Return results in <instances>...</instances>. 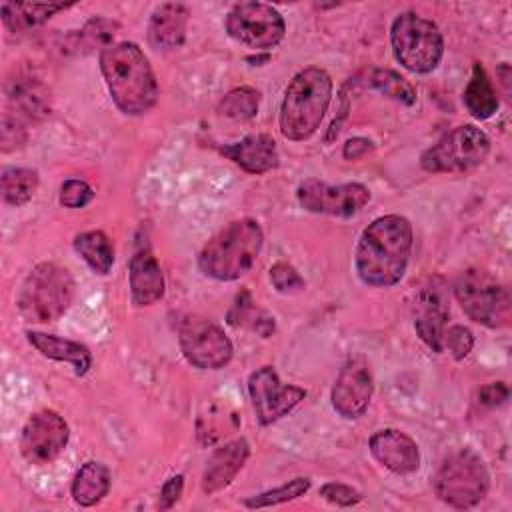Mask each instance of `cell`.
Returning <instances> with one entry per match:
<instances>
[{
	"instance_id": "1",
	"label": "cell",
	"mask_w": 512,
	"mask_h": 512,
	"mask_svg": "<svg viewBox=\"0 0 512 512\" xmlns=\"http://www.w3.org/2000/svg\"><path fill=\"white\" fill-rule=\"evenodd\" d=\"M412 224L400 214L372 220L356 246L354 266L358 278L374 288L398 284L406 272L412 252Z\"/></svg>"
},
{
	"instance_id": "2",
	"label": "cell",
	"mask_w": 512,
	"mask_h": 512,
	"mask_svg": "<svg viewBox=\"0 0 512 512\" xmlns=\"http://www.w3.org/2000/svg\"><path fill=\"white\" fill-rule=\"evenodd\" d=\"M100 70L120 112L140 116L156 104L158 82L138 44L118 42L104 48L100 54Z\"/></svg>"
},
{
	"instance_id": "3",
	"label": "cell",
	"mask_w": 512,
	"mask_h": 512,
	"mask_svg": "<svg viewBox=\"0 0 512 512\" xmlns=\"http://www.w3.org/2000/svg\"><path fill=\"white\" fill-rule=\"evenodd\" d=\"M332 100V78L320 66L300 70L284 90L280 132L288 140H306L322 124Z\"/></svg>"
},
{
	"instance_id": "4",
	"label": "cell",
	"mask_w": 512,
	"mask_h": 512,
	"mask_svg": "<svg viewBox=\"0 0 512 512\" xmlns=\"http://www.w3.org/2000/svg\"><path fill=\"white\" fill-rule=\"evenodd\" d=\"M262 244L264 234L256 220H234L204 244L198 256V266L214 280H236L254 266Z\"/></svg>"
},
{
	"instance_id": "5",
	"label": "cell",
	"mask_w": 512,
	"mask_h": 512,
	"mask_svg": "<svg viewBox=\"0 0 512 512\" xmlns=\"http://www.w3.org/2000/svg\"><path fill=\"white\" fill-rule=\"evenodd\" d=\"M74 288V278L64 266L42 262L24 278L16 304L28 322H54L70 308Z\"/></svg>"
},
{
	"instance_id": "6",
	"label": "cell",
	"mask_w": 512,
	"mask_h": 512,
	"mask_svg": "<svg viewBox=\"0 0 512 512\" xmlns=\"http://www.w3.org/2000/svg\"><path fill=\"white\" fill-rule=\"evenodd\" d=\"M390 42L396 60L414 74L432 72L444 54V40L438 26L416 12H402L394 18Z\"/></svg>"
},
{
	"instance_id": "7",
	"label": "cell",
	"mask_w": 512,
	"mask_h": 512,
	"mask_svg": "<svg viewBox=\"0 0 512 512\" xmlns=\"http://www.w3.org/2000/svg\"><path fill=\"white\" fill-rule=\"evenodd\" d=\"M490 476L482 458L472 450L450 454L434 476L436 496L454 508H472L488 492Z\"/></svg>"
},
{
	"instance_id": "8",
	"label": "cell",
	"mask_w": 512,
	"mask_h": 512,
	"mask_svg": "<svg viewBox=\"0 0 512 512\" xmlns=\"http://www.w3.org/2000/svg\"><path fill=\"white\" fill-rule=\"evenodd\" d=\"M454 296L462 310L478 324L502 328L510 322V294L504 284L480 268L464 270L454 282Z\"/></svg>"
},
{
	"instance_id": "9",
	"label": "cell",
	"mask_w": 512,
	"mask_h": 512,
	"mask_svg": "<svg viewBox=\"0 0 512 512\" xmlns=\"http://www.w3.org/2000/svg\"><path fill=\"white\" fill-rule=\"evenodd\" d=\"M490 152V138L476 126L464 124L444 134L422 152L420 164L432 174H462L480 166Z\"/></svg>"
},
{
	"instance_id": "10",
	"label": "cell",
	"mask_w": 512,
	"mask_h": 512,
	"mask_svg": "<svg viewBox=\"0 0 512 512\" xmlns=\"http://www.w3.org/2000/svg\"><path fill=\"white\" fill-rule=\"evenodd\" d=\"M226 32L242 46L262 52L280 44L286 24L282 14L270 4L240 2L226 16Z\"/></svg>"
},
{
	"instance_id": "11",
	"label": "cell",
	"mask_w": 512,
	"mask_h": 512,
	"mask_svg": "<svg viewBox=\"0 0 512 512\" xmlns=\"http://www.w3.org/2000/svg\"><path fill=\"white\" fill-rule=\"evenodd\" d=\"M178 342L184 358L200 370H218L226 366L234 352L226 332L202 316H186L180 320Z\"/></svg>"
},
{
	"instance_id": "12",
	"label": "cell",
	"mask_w": 512,
	"mask_h": 512,
	"mask_svg": "<svg viewBox=\"0 0 512 512\" xmlns=\"http://www.w3.org/2000/svg\"><path fill=\"white\" fill-rule=\"evenodd\" d=\"M248 394L256 418L264 426L288 416L306 398L304 388L294 384H282L272 366H262L250 374Z\"/></svg>"
},
{
	"instance_id": "13",
	"label": "cell",
	"mask_w": 512,
	"mask_h": 512,
	"mask_svg": "<svg viewBox=\"0 0 512 512\" xmlns=\"http://www.w3.org/2000/svg\"><path fill=\"white\" fill-rule=\"evenodd\" d=\"M296 196L300 206L308 212L350 218L368 204L370 190L358 182L332 186L310 178L298 186Z\"/></svg>"
},
{
	"instance_id": "14",
	"label": "cell",
	"mask_w": 512,
	"mask_h": 512,
	"mask_svg": "<svg viewBox=\"0 0 512 512\" xmlns=\"http://www.w3.org/2000/svg\"><path fill=\"white\" fill-rule=\"evenodd\" d=\"M410 310L414 330L420 336V340L432 352L440 354L444 350V332L450 316L444 282L440 278H430L428 282H424L414 292Z\"/></svg>"
},
{
	"instance_id": "15",
	"label": "cell",
	"mask_w": 512,
	"mask_h": 512,
	"mask_svg": "<svg viewBox=\"0 0 512 512\" xmlns=\"http://www.w3.org/2000/svg\"><path fill=\"white\" fill-rule=\"evenodd\" d=\"M68 438L70 428L66 420L54 410H40L22 428L20 452L30 464H48L66 448Z\"/></svg>"
},
{
	"instance_id": "16",
	"label": "cell",
	"mask_w": 512,
	"mask_h": 512,
	"mask_svg": "<svg viewBox=\"0 0 512 512\" xmlns=\"http://www.w3.org/2000/svg\"><path fill=\"white\" fill-rule=\"evenodd\" d=\"M372 392H374V380H372L370 366L366 364L364 358H350L342 366L332 386L330 398H332L334 410L342 418L354 420L366 412Z\"/></svg>"
},
{
	"instance_id": "17",
	"label": "cell",
	"mask_w": 512,
	"mask_h": 512,
	"mask_svg": "<svg viewBox=\"0 0 512 512\" xmlns=\"http://www.w3.org/2000/svg\"><path fill=\"white\" fill-rule=\"evenodd\" d=\"M368 446L372 456L394 474H410L420 466L418 444L396 428L374 432Z\"/></svg>"
},
{
	"instance_id": "18",
	"label": "cell",
	"mask_w": 512,
	"mask_h": 512,
	"mask_svg": "<svg viewBox=\"0 0 512 512\" xmlns=\"http://www.w3.org/2000/svg\"><path fill=\"white\" fill-rule=\"evenodd\" d=\"M248 456H250V446L244 438L226 442L224 446L216 448L206 462V468L202 474V490L206 494H214L226 488L242 470Z\"/></svg>"
},
{
	"instance_id": "19",
	"label": "cell",
	"mask_w": 512,
	"mask_h": 512,
	"mask_svg": "<svg viewBox=\"0 0 512 512\" xmlns=\"http://www.w3.org/2000/svg\"><path fill=\"white\" fill-rule=\"evenodd\" d=\"M130 296L136 306H150L164 296V274L156 256L142 248L138 250L128 268Z\"/></svg>"
},
{
	"instance_id": "20",
	"label": "cell",
	"mask_w": 512,
	"mask_h": 512,
	"mask_svg": "<svg viewBox=\"0 0 512 512\" xmlns=\"http://www.w3.org/2000/svg\"><path fill=\"white\" fill-rule=\"evenodd\" d=\"M220 152L250 174H264L278 166L276 142L268 134H250L240 142L222 146Z\"/></svg>"
},
{
	"instance_id": "21",
	"label": "cell",
	"mask_w": 512,
	"mask_h": 512,
	"mask_svg": "<svg viewBox=\"0 0 512 512\" xmlns=\"http://www.w3.org/2000/svg\"><path fill=\"white\" fill-rule=\"evenodd\" d=\"M188 10L184 4L168 2L158 6L148 22V42L158 50L178 48L186 38Z\"/></svg>"
},
{
	"instance_id": "22",
	"label": "cell",
	"mask_w": 512,
	"mask_h": 512,
	"mask_svg": "<svg viewBox=\"0 0 512 512\" xmlns=\"http://www.w3.org/2000/svg\"><path fill=\"white\" fill-rule=\"evenodd\" d=\"M26 338L42 356H46L50 360L72 364L74 372L78 376H84L90 370V366H92V354L80 342H74V340H68V338H60V336H54V334L34 332V330H28Z\"/></svg>"
},
{
	"instance_id": "23",
	"label": "cell",
	"mask_w": 512,
	"mask_h": 512,
	"mask_svg": "<svg viewBox=\"0 0 512 512\" xmlns=\"http://www.w3.org/2000/svg\"><path fill=\"white\" fill-rule=\"evenodd\" d=\"M110 490V472L102 462H84L72 480V498L80 506L98 504Z\"/></svg>"
},
{
	"instance_id": "24",
	"label": "cell",
	"mask_w": 512,
	"mask_h": 512,
	"mask_svg": "<svg viewBox=\"0 0 512 512\" xmlns=\"http://www.w3.org/2000/svg\"><path fill=\"white\" fill-rule=\"evenodd\" d=\"M464 106L476 120H486L498 110V94L482 64L472 66V76L464 88Z\"/></svg>"
},
{
	"instance_id": "25",
	"label": "cell",
	"mask_w": 512,
	"mask_h": 512,
	"mask_svg": "<svg viewBox=\"0 0 512 512\" xmlns=\"http://www.w3.org/2000/svg\"><path fill=\"white\" fill-rule=\"evenodd\" d=\"M72 4H2V20L12 32H24L44 24L56 12L70 8Z\"/></svg>"
},
{
	"instance_id": "26",
	"label": "cell",
	"mask_w": 512,
	"mask_h": 512,
	"mask_svg": "<svg viewBox=\"0 0 512 512\" xmlns=\"http://www.w3.org/2000/svg\"><path fill=\"white\" fill-rule=\"evenodd\" d=\"M74 248L96 274L104 276L110 272L114 264V246L102 230H90V232L78 234L74 238Z\"/></svg>"
},
{
	"instance_id": "27",
	"label": "cell",
	"mask_w": 512,
	"mask_h": 512,
	"mask_svg": "<svg viewBox=\"0 0 512 512\" xmlns=\"http://www.w3.org/2000/svg\"><path fill=\"white\" fill-rule=\"evenodd\" d=\"M38 188V174L28 168H6L2 172V196L6 204H26Z\"/></svg>"
},
{
	"instance_id": "28",
	"label": "cell",
	"mask_w": 512,
	"mask_h": 512,
	"mask_svg": "<svg viewBox=\"0 0 512 512\" xmlns=\"http://www.w3.org/2000/svg\"><path fill=\"white\" fill-rule=\"evenodd\" d=\"M260 106V92L250 86H240L230 90L218 104V112L232 120H250L256 116Z\"/></svg>"
},
{
	"instance_id": "29",
	"label": "cell",
	"mask_w": 512,
	"mask_h": 512,
	"mask_svg": "<svg viewBox=\"0 0 512 512\" xmlns=\"http://www.w3.org/2000/svg\"><path fill=\"white\" fill-rule=\"evenodd\" d=\"M372 86L380 94H384L404 106H412L416 102L414 86L404 76H400L398 72H394L390 68H376L372 72Z\"/></svg>"
},
{
	"instance_id": "30",
	"label": "cell",
	"mask_w": 512,
	"mask_h": 512,
	"mask_svg": "<svg viewBox=\"0 0 512 512\" xmlns=\"http://www.w3.org/2000/svg\"><path fill=\"white\" fill-rule=\"evenodd\" d=\"M310 488V480L306 476H298L294 480H290L288 484H282L278 488L248 496L244 500V506L248 508H268V506H276V504H284L288 500H294L298 496H304Z\"/></svg>"
},
{
	"instance_id": "31",
	"label": "cell",
	"mask_w": 512,
	"mask_h": 512,
	"mask_svg": "<svg viewBox=\"0 0 512 512\" xmlns=\"http://www.w3.org/2000/svg\"><path fill=\"white\" fill-rule=\"evenodd\" d=\"M8 98L20 108L24 114H42L46 110V94L40 90L38 84L30 82L28 78L14 80L8 84Z\"/></svg>"
},
{
	"instance_id": "32",
	"label": "cell",
	"mask_w": 512,
	"mask_h": 512,
	"mask_svg": "<svg viewBox=\"0 0 512 512\" xmlns=\"http://www.w3.org/2000/svg\"><path fill=\"white\" fill-rule=\"evenodd\" d=\"M230 322L234 326L250 324V328L262 336H268L274 330V318H270L262 310L254 308L252 302H242V300L238 304H234V308L230 312Z\"/></svg>"
},
{
	"instance_id": "33",
	"label": "cell",
	"mask_w": 512,
	"mask_h": 512,
	"mask_svg": "<svg viewBox=\"0 0 512 512\" xmlns=\"http://www.w3.org/2000/svg\"><path fill=\"white\" fill-rule=\"evenodd\" d=\"M270 282L282 294H296V292L304 290L302 276L296 272L294 266H290L286 262H276L270 268Z\"/></svg>"
},
{
	"instance_id": "34",
	"label": "cell",
	"mask_w": 512,
	"mask_h": 512,
	"mask_svg": "<svg viewBox=\"0 0 512 512\" xmlns=\"http://www.w3.org/2000/svg\"><path fill=\"white\" fill-rule=\"evenodd\" d=\"M116 24L106 20V18H92L90 22H86V26L80 30V38L86 42L88 48L100 46L102 50L110 46V40L114 36Z\"/></svg>"
},
{
	"instance_id": "35",
	"label": "cell",
	"mask_w": 512,
	"mask_h": 512,
	"mask_svg": "<svg viewBox=\"0 0 512 512\" xmlns=\"http://www.w3.org/2000/svg\"><path fill=\"white\" fill-rule=\"evenodd\" d=\"M94 198V190L88 182L70 178L60 186V204L66 208H84Z\"/></svg>"
},
{
	"instance_id": "36",
	"label": "cell",
	"mask_w": 512,
	"mask_h": 512,
	"mask_svg": "<svg viewBox=\"0 0 512 512\" xmlns=\"http://www.w3.org/2000/svg\"><path fill=\"white\" fill-rule=\"evenodd\" d=\"M474 346V338H472V332L460 324H454V326H448L446 332H444V348H448V352L456 358V360H462L470 354Z\"/></svg>"
},
{
	"instance_id": "37",
	"label": "cell",
	"mask_w": 512,
	"mask_h": 512,
	"mask_svg": "<svg viewBox=\"0 0 512 512\" xmlns=\"http://www.w3.org/2000/svg\"><path fill=\"white\" fill-rule=\"evenodd\" d=\"M318 494L330 502V504H336V506H342V508H348V506H356L358 502H362V494L348 486V484H340V482H326L324 486H320Z\"/></svg>"
},
{
	"instance_id": "38",
	"label": "cell",
	"mask_w": 512,
	"mask_h": 512,
	"mask_svg": "<svg viewBox=\"0 0 512 512\" xmlns=\"http://www.w3.org/2000/svg\"><path fill=\"white\" fill-rule=\"evenodd\" d=\"M24 126L18 118H10L8 114L2 118V148L4 152L18 148L24 142Z\"/></svg>"
},
{
	"instance_id": "39",
	"label": "cell",
	"mask_w": 512,
	"mask_h": 512,
	"mask_svg": "<svg viewBox=\"0 0 512 512\" xmlns=\"http://www.w3.org/2000/svg\"><path fill=\"white\" fill-rule=\"evenodd\" d=\"M182 488H184V476H182V474L170 476V478L164 482L162 490H160V502H158L160 510L172 508V506L178 502V498L182 496Z\"/></svg>"
},
{
	"instance_id": "40",
	"label": "cell",
	"mask_w": 512,
	"mask_h": 512,
	"mask_svg": "<svg viewBox=\"0 0 512 512\" xmlns=\"http://www.w3.org/2000/svg\"><path fill=\"white\" fill-rule=\"evenodd\" d=\"M478 398H480V402L486 404V406H498V404H502V402L508 398V388H506V384H502V382H494V384L484 386V388L480 390Z\"/></svg>"
},
{
	"instance_id": "41",
	"label": "cell",
	"mask_w": 512,
	"mask_h": 512,
	"mask_svg": "<svg viewBox=\"0 0 512 512\" xmlns=\"http://www.w3.org/2000/svg\"><path fill=\"white\" fill-rule=\"evenodd\" d=\"M374 150V144L368 140V138H362V136H356V138H350L346 144H344V158L346 160H358L362 156H366L368 152Z\"/></svg>"
}]
</instances>
